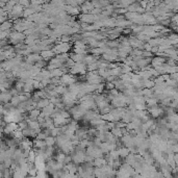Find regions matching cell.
Returning <instances> with one entry per match:
<instances>
[{
	"mask_svg": "<svg viewBox=\"0 0 178 178\" xmlns=\"http://www.w3.org/2000/svg\"><path fill=\"white\" fill-rule=\"evenodd\" d=\"M17 3H19L20 5H22L23 7H28L29 5H30V1L29 0H18V2Z\"/></svg>",
	"mask_w": 178,
	"mask_h": 178,
	"instance_id": "31",
	"label": "cell"
},
{
	"mask_svg": "<svg viewBox=\"0 0 178 178\" xmlns=\"http://www.w3.org/2000/svg\"><path fill=\"white\" fill-rule=\"evenodd\" d=\"M108 72H110V75H114V76L119 77L120 75L122 74L121 73V67H116V68H112V69H108Z\"/></svg>",
	"mask_w": 178,
	"mask_h": 178,
	"instance_id": "18",
	"label": "cell"
},
{
	"mask_svg": "<svg viewBox=\"0 0 178 178\" xmlns=\"http://www.w3.org/2000/svg\"><path fill=\"white\" fill-rule=\"evenodd\" d=\"M63 74H64V72L61 68H55L50 70V78L51 77H61Z\"/></svg>",
	"mask_w": 178,
	"mask_h": 178,
	"instance_id": "16",
	"label": "cell"
},
{
	"mask_svg": "<svg viewBox=\"0 0 178 178\" xmlns=\"http://www.w3.org/2000/svg\"><path fill=\"white\" fill-rule=\"evenodd\" d=\"M102 9H98V7H94L92 11L90 12V14H93V15H99V14H101Z\"/></svg>",
	"mask_w": 178,
	"mask_h": 178,
	"instance_id": "36",
	"label": "cell"
},
{
	"mask_svg": "<svg viewBox=\"0 0 178 178\" xmlns=\"http://www.w3.org/2000/svg\"><path fill=\"white\" fill-rule=\"evenodd\" d=\"M12 27H13L12 21L5 20V21H3V22L0 24V30H9V29H12Z\"/></svg>",
	"mask_w": 178,
	"mask_h": 178,
	"instance_id": "14",
	"label": "cell"
},
{
	"mask_svg": "<svg viewBox=\"0 0 178 178\" xmlns=\"http://www.w3.org/2000/svg\"><path fill=\"white\" fill-rule=\"evenodd\" d=\"M41 84H43L44 86H47L49 84H51V80H50V77H45L41 80Z\"/></svg>",
	"mask_w": 178,
	"mask_h": 178,
	"instance_id": "33",
	"label": "cell"
},
{
	"mask_svg": "<svg viewBox=\"0 0 178 178\" xmlns=\"http://www.w3.org/2000/svg\"><path fill=\"white\" fill-rule=\"evenodd\" d=\"M103 165H106V159L102 156V157H96L93 159V166L94 167H101Z\"/></svg>",
	"mask_w": 178,
	"mask_h": 178,
	"instance_id": "9",
	"label": "cell"
},
{
	"mask_svg": "<svg viewBox=\"0 0 178 178\" xmlns=\"http://www.w3.org/2000/svg\"><path fill=\"white\" fill-rule=\"evenodd\" d=\"M143 57H153V53L151 51H146V50H143V54H142Z\"/></svg>",
	"mask_w": 178,
	"mask_h": 178,
	"instance_id": "38",
	"label": "cell"
},
{
	"mask_svg": "<svg viewBox=\"0 0 178 178\" xmlns=\"http://www.w3.org/2000/svg\"><path fill=\"white\" fill-rule=\"evenodd\" d=\"M59 79H61V84H65V86H69V84L76 81L75 75L71 74V73H64L59 77Z\"/></svg>",
	"mask_w": 178,
	"mask_h": 178,
	"instance_id": "2",
	"label": "cell"
},
{
	"mask_svg": "<svg viewBox=\"0 0 178 178\" xmlns=\"http://www.w3.org/2000/svg\"><path fill=\"white\" fill-rule=\"evenodd\" d=\"M46 134L44 133L43 131H40L37 133V136H35V138H39V140H45L46 138Z\"/></svg>",
	"mask_w": 178,
	"mask_h": 178,
	"instance_id": "35",
	"label": "cell"
},
{
	"mask_svg": "<svg viewBox=\"0 0 178 178\" xmlns=\"http://www.w3.org/2000/svg\"><path fill=\"white\" fill-rule=\"evenodd\" d=\"M167 39H169V40H175V39H178V35H177V33L176 32H169L168 33V35H167Z\"/></svg>",
	"mask_w": 178,
	"mask_h": 178,
	"instance_id": "34",
	"label": "cell"
},
{
	"mask_svg": "<svg viewBox=\"0 0 178 178\" xmlns=\"http://www.w3.org/2000/svg\"><path fill=\"white\" fill-rule=\"evenodd\" d=\"M110 155V157L112 158V159H118V158H120V156H119V153H118V150L115 149V150H112V151L108 152Z\"/></svg>",
	"mask_w": 178,
	"mask_h": 178,
	"instance_id": "30",
	"label": "cell"
},
{
	"mask_svg": "<svg viewBox=\"0 0 178 178\" xmlns=\"http://www.w3.org/2000/svg\"><path fill=\"white\" fill-rule=\"evenodd\" d=\"M158 100L155 98V97H150V98H146V105L147 107H151V106H154L156 104H158Z\"/></svg>",
	"mask_w": 178,
	"mask_h": 178,
	"instance_id": "15",
	"label": "cell"
},
{
	"mask_svg": "<svg viewBox=\"0 0 178 178\" xmlns=\"http://www.w3.org/2000/svg\"><path fill=\"white\" fill-rule=\"evenodd\" d=\"M166 61H167V57L157 56V55H155V56H153L151 58V63H150V65H151L152 68H155V67L161 66V65L165 64Z\"/></svg>",
	"mask_w": 178,
	"mask_h": 178,
	"instance_id": "4",
	"label": "cell"
},
{
	"mask_svg": "<svg viewBox=\"0 0 178 178\" xmlns=\"http://www.w3.org/2000/svg\"><path fill=\"white\" fill-rule=\"evenodd\" d=\"M147 112L148 114L150 115V117L154 119H157L159 118V117H161L164 115V112H165L163 107L159 106L158 104H156V105L154 106H151V107H147Z\"/></svg>",
	"mask_w": 178,
	"mask_h": 178,
	"instance_id": "1",
	"label": "cell"
},
{
	"mask_svg": "<svg viewBox=\"0 0 178 178\" xmlns=\"http://www.w3.org/2000/svg\"><path fill=\"white\" fill-rule=\"evenodd\" d=\"M116 127H119V128L126 127V123H124L121 120H119V121H116Z\"/></svg>",
	"mask_w": 178,
	"mask_h": 178,
	"instance_id": "37",
	"label": "cell"
},
{
	"mask_svg": "<svg viewBox=\"0 0 178 178\" xmlns=\"http://www.w3.org/2000/svg\"><path fill=\"white\" fill-rule=\"evenodd\" d=\"M96 62L92 63V64H90V65H86V71H96L97 69H98V66H97Z\"/></svg>",
	"mask_w": 178,
	"mask_h": 178,
	"instance_id": "28",
	"label": "cell"
},
{
	"mask_svg": "<svg viewBox=\"0 0 178 178\" xmlns=\"http://www.w3.org/2000/svg\"><path fill=\"white\" fill-rule=\"evenodd\" d=\"M70 57L74 61L75 63H81L84 62V54H80V53H70Z\"/></svg>",
	"mask_w": 178,
	"mask_h": 178,
	"instance_id": "10",
	"label": "cell"
},
{
	"mask_svg": "<svg viewBox=\"0 0 178 178\" xmlns=\"http://www.w3.org/2000/svg\"><path fill=\"white\" fill-rule=\"evenodd\" d=\"M40 114H41V110H39V108L35 107V108H33V110H31L28 115L29 120H37V118L39 117Z\"/></svg>",
	"mask_w": 178,
	"mask_h": 178,
	"instance_id": "12",
	"label": "cell"
},
{
	"mask_svg": "<svg viewBox=\"0 0 178 178\" xmlns=\"http://www.w3.org/2000/svg\"><path fill=\"white\" fill-rule=\"evenodd\" d=\"M27 127H28V123H27V121L25 119H23V120H21L20 122H18V128H19V129L22 130Z\"/></svg>",
	"mask_w": 178,
	"mask_h": 178,
	"instance_id": "26",
	"label": "cell"
},
{
	"mask_svg": "<svg viewBox=\"0 0 178 178\" xmlns=\"http://www.w3.org/2000/svg\"><path fill=\"white\" fill-rule=\"evenodd\" d=\"M50 80H51V84H54V86L61 84V79H59V77H51Z\"/></svg>",
	"mask_w": 178,
	"mask_h": 178,
	"instance_id": "32",
	"label": "cell"
},
{
	"mask_svg": "<svg viewBox=\"0 0 178 178\" xmlns=\"http://www.w3.org/2000/svg\"><path fill=\"white\" fill-rule=\"evenodd\" d=\"M142 84H143V88L152 89L155 84H154V81L152 79H142Z\"/></svg>",
	"mask_w": 178,
	"mask_h": 178,
	"instance_id": "17",
	"label": "cell"
},
{
	"mask_svg": "<svg viewBox=\"0 0 178 178\" xmlns=\"http://www.w3.org/2000/svg\"><path fill=\"white\" fill-rule=\"evenodd\" d=\"M151 52L153 53V54H155L156 52H158V46H152Z\"/></svg>",
	"mask_w": 178,
	"mask_h": 178,
	"instance_id": "44",
	"label": "cell"
},
{
	"mask_svg": "<svg viewBox=\"0 0 178 178\" xmlns=\"http://www.w3.org/2000/svg\"><path fill=\"white\" fill-rule=\"evenodd\" d=\"M79 9H80V12L82 14H86V13H90L94 6L92 4V1H89V0H84V2L82 3L81 5H79Z\"/></svg>",
	"mask_w": 178,
	"mask_h": 178,
	"instance_id": "5",
	"label": "cell"
},
{
	"mask_svg": "<svg viewBox=\"0 0 178 178\" xmlns=\"http://www.w3.org/2000/svg\"><path fill=\"white\" fill-rule=\"evenodd\" d=\"M142 94L146 98H150V97H153V90L148 88H143L142 89Z\"/></svg>",
	"mask_w": 178,
	"mask_h": 178,
	"instance_id": "19",
	"label": "cell"
},
{
	"mask_svg": "<svg viewBox=\"0 0 178 178\" xmlns=\"http://www.w3.org/2000/svg\"><path fill=\"white\" fill-rule=\"evenodd\" d=\"M117 150H118V153H119V156H120V158H124L125 156H127L128 154H129V149H128L127 147H125V146H119L118 148H117Z\"/></svg>",
	"mask_w": 178,
	"mask_h": 178,
	"instance_id": "7",
	"label": "cell"
},
{
	"mask_svg": "<svg viewBox=\"0 0 178 178\" xmlns=\"http://www.w3.org/2000/svg\"><path fill=\"white\" fill-rule=\"evenodd\" d=\"M151 48H152V46L151 45L149 44V43H145L144 44V48H143V50H146V51H151Z\"/></svg>",
	"mask_w": 178,
	"mask_h": 178,
	"instance_id": "41",
	"label": "cell"
},
{
	"mask_svg": "<svg viewBox=\"0 0 178 178\" xmlns=\"http://www.w3.org/2000/svg\"><path fill=\"white\" fill-rule=\"evenodd\" d=\"M9 93H11V95H12V96H17V95H18V91H17V90H16V89H15V88L11 89V90H9Z\"/></svg>",
	"mask_w": 178,
	"mask_h": 178,
	"instance_id": "43",
	"label": "cell"
},
{
	"mask_svg": "<svg viewBox=\"0 0 178 178\" xmlns=\"http://www.w3.org/2000/svg\"><path fill=\"white\" fill-rule=\"evenodd\" d=\"M50 103V100H49L48 98H41L39 100V101L37 102V108H39V110H42V108H44L45 106H47L48 104Z\"/></svg>",
	"mask_w": 178,
	"mask_h": 178,
	"instance_id": "8",
	"label": "cell"
},
{
	"mask_svg": "<svg viewBox=\"0 0 178 178\" xmlns=\"http://www.w3.org/2000/svg\"><path fill=\"white\" fill-rule=\"evenodd\" d=\"M71 161H72V157H71V155H70V154H66V156H65V159H64L65 165H66V164L71 163Z\"/></svg>",
	"mask_w": 178,
	"mask_h": 178,
	"instance_id": "40",
	"label": "cell"
},
{
	"mask_svg": "<svg viewBox=\"0 0 178 178\" xmlns=\"http://www.w3.org/2000/svg\"><path fill=\"white\" fill-rule=\"evenodd\" d=\"M59 42L71 43V35H62L61 37H59Z\"/></svg>",
	"mask_w": 178,
	"mask_h": 178,
	"instance_id": "27",
	"label": "cell"
},
{
	"mask_svg": "<svg viewBox=\"0 0 178 178\" xmlns=\"http://www.w3.org/2000/svg\"><path fill=\"white\" fill-rule=\"evenodd\" d=\"M116 78H117V76H114V75H108L104 80H105L106 82H114Z\"/></svg>",
	"mask_w": 178,
	"mask_h": 178,
	"instance_id": "39",
	"label": "cell"
},
{
	"mask_svg": "<svg viewBox=\"0 0 178 178\" xmlns=\"http://www.w3.org/2000/svg\"><path fill=\"white\" fill-rule=\"evenodd\" d=\"M35 66H37V68H41V69H43V68H45V67L47 66V63L45 62V59L43 58V59H41V61H39V62H37L35 64Z\"/></svg>",
	"mask_w": 178,
	"mask_h": 178,
	"instance_id": "29",
	"label": "cell"
},
{
	"mask_svg": "<svg viewBox=\"0 0 178 178\" xmlns=\"http://www.w3.org/2000/svg\"><path fill=\"white\" fill-rule=\"evenodd\" d=\"M32 143H33V145H32V147L33 148H43V147H45L46 146V143H45V140H39V138H35V140L32 141Z\"/></svg>",
	"mask_w": 178,
	"mask_h": 178,
	"instance_id": "13",
	"label": "cell"
},
{
	"mask_svg": "<svg viewBox=\"0 0 178 178\" xmlns=\"http://www.w3.org/2000/svg\"><path fill=\"white\" fill-rule=\"evenodd\" d=\"M74 48L88 49V46H86V44H84V43L82 42L81 40H79V41H76V42H74Z\"/></svg>",
	"mask_w": 178,
	"mask_h": 178,
	"instance_id": "22",
	"label": "cell"
},
{
	"mask_svg": "<svg viewBox=\"0 0 178 178\" xmlns=\"http://www.w3.org/2000/svg\"><path fill=\"white\" fill-rule=\"evenodd\" d=\"M110 131L112 132V133L114 134L115 136H117V138H120L122 135H123V132H122V128L114 127V128H112Z\"/></svg>",
	"mask_w": 178,
	"mask_h": 178,
	"instance_id": "20",
	"label": "cell"
},
{
	"mask_svg": "<svg viewBox=\"0 0 178 178\" xmlns=\"http://www.w3.org/2000/svg\"><path fill=\"white\" fill-rule=\"evenodd\" d=\"M101 119H103L104 121L108 122V121H115V119H114V116H112V112H107V114H103L101 115Z\"/></svg>",
	"mask_w": 178,
	"mask_h": 178,
	"instance_id": "23",
	"label": "cell"
},
{
	"mask_svg": "<svg viewBox=\"0 0 178 178\" xmlns=\"http://www.w3.org/2000/svg\"><path fill=\"white\" fill-rule=\"evenodd\" d=\"M170 78L173 79V80H178V73L175 72V73H171V74H169Z\"/></svg>",
	"mask_w": 178,
	"mask_h": 178,
	"instance_id": "42",
	"label": "cell"
},
{
	"mask_svg": "<svg viewBox=\"0 0 178 178\" xmlns=\"http://www.w3.org/2000/svg\"><path fill=\"white\" fill-rule=\"evenodd\" d=\"M35 90L31 84H28V82H24V86H23V92L24 93H31Z\"/></svg>",
	"mask_w": 178,
	"mask_h": 178,
	"instance_id": "24",
	"label": "cell"
},
{
	"mask_svg": "<svg viewBox=\"0 0 178 178\" xmlns=\"http://www.w3.org/2000/svg\"><path fill=\"white\" fill-rule=\"evenodd\" d=\"M43 59V57L41 56L40 53H30V54L26 55V58H25V62L28 63L30 65H35L37 62Z\"/></svg>",
	"mask_w": 178,
	"mask_h": 178,
	"instance_id": "3",
	"label": "cell"
},
{
	"mask_svg": "<svg viewBox=\"0 0 178 178\" xmlns=\"http://www.w3.org/2000/svg\"><path fill=\"white\" fill-rule=\"evenodd\" d=\"M54 91L58 95H63L68 91V86H65V84H57V86H54Z\"/></svg>",
	"mask_w": 178,
	"mask_h": 178,
	"instance_id": "11",
	"label": "cell"
},
{
	"mask_svg": "<svg viewBox=\"0 0 178 178\" xmlns=\"http://www.w3.org/2000/svg\"><path fill=\"white\" fill-rule=\"evenodd\" d=\"M41 56L45 59V61H49L50 58H52L53 56H55V53L53 52L52 49H49V50H43L40 52Z\"/></svg>",
	"mask_w": 178,
	"mask_h": 178,
	"instance_id": "6",
	"label": "cell"
},
{
	"mask_svg": "<svg viewBox=\"0 0 178 178\" xmlns=\"http://www.w3.org/2000/svg\"><path fill=\"white\" fill-rule=\"evenodd\" d=\"M23 86H24V82L21 81V80H18V81L16 82L14 88L18 91V93H21V92H23Z\"/></svg>",
	"mask_w": 178,
	"mask_h": 178,
	"instance_id": "25",
	"label": "cell"
},
{
	"mask_svg": "<svg viewBox=\"0 0 178 178\" xmlns=\"http://www.w3.org/2000/svg\"><path fill=\"white\" fill-rule=\"evenodd\" d=\"M45 143H46V146H54L55 145V136L52 135H48L45 138Z\"/></svg>",
	"mask_w": 178,
	"mask_h": 178,
	"instance_id": "21",
	"label": "cell"
}]
</instances>
